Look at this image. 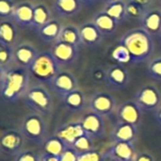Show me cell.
I'll return each mask as SVG.
<instances>
[{
    "label": "cell",
    "mask_w": 161,
    "mask_h": 161,
    "mask_svg": "<svg viewBox=\"0 0 161 161\" xmlns=\"http://www.w3.org/2000/svg\"><path fill=\"white\" fill-rule=\"evenodd\" d=\"M119 43L124 44L131 55V64H139L149 59L154 53L153 36L142 27L133 28L123 35Z\"/></svg>",
    "instance_id": "obj_1"
},
{
    "label": "cell",
    "mask_w": 161,
    "mask_h": 161,
    "mask_svg": "<svg viewBox=\"0 0 161 161\" xmlns=\"http://www.w3.org/2000/svg\"><path fill=\"white\" fill-rule=\"evenodd\" d=\"M29 72L25 67H16L5 72L0 83V93L4 100L15 102L24 97L28 89Z\"/></svg>",
    "instance_id": "obj_2"
},
{
    "label": "cell",
    "mask_w": 161,
    "mask_h": 161,
    "mask_svg": "<svg viewBox=\"0 0 161 161\" xmlns=\"http://www.w3.org/2000/svg\"><path fill=\"white\" fill-rule=\"evenodd\" d=\"M61 65L52 55L51 51L39 53L27 68L29 74L42 83L50 84L60 72Z\"/></svg>",
    "instance_id": "obj_3"
},
{
    "label": "cell",
    "mask_w": 161,
    "mask_h": 161,
    "mask_svg": "<svg viewBox=\"0 0 161 161\" xmlns=\"http://www.w3.org/2000/svg\"><path fill=\"white\" fill-rule=\"evenodd\" d=\"M25 105L35 113L46 116L51 113L53 108V99L43 86H33L27 89L24 95Z\"/></svg>",
    "instance_id": "obj_4"
},
{
    "label": "cell",
    "mask_w": 161,
    "mask_h": 161,
    "mask_svg": "<svg viewBox=\"0 0 161 161\" xmlns=\"http://www.w3.org/2000/svg\"><path fill=\"white\" fill-rule=\"evenodd\" d=\"M20 131L23 133L25 139L35 144L42 145L46 139L47 125L42 115L33 112L24 118Z\"/></svg>",
    "instance_id": "obj_5"
},
{
    "label": "cell",
    "mask_w": 161,
    "mask_h": 161,
    "mask_svg": "<svg viewBox=\"0 0 161 161\" xmlns=\"http://www.w3.org/2000/svg\"><path fill=\"white\" fill-rule=\"evenodd\" d=\"M134 100L143 112H156L160 108L161 92L156 86L146 85L136 93Z\"/></svg>",
    "instance_id": "obj_6"
},
{
    "label": "cell",
    "mask_w": 161,
    "mask_h": 161,
    "mask_svg": "<svg viewBox=\"0 0 161 161\" xmlns=\"http://www.w3.org/2000/svg\"><path fill=\"white\" fill-rule=\"evenodd\" d=\"M25 137L20 129H8L4 131L0 136V150L1 153L15 157L23 149Z\"/></svg>",
    "instance_id": "obj_7"
},
{
    "label": "cell",
    "mask_w": 161,
    "mask_h": 161,
    "mask_svg": "<svg viewBox=\"0 0 161 161\" xmlns=\"http://www.w3.org/2000/svg\"><path fill=\"white\" fill-rule=\"evenodd\" d=\"M89 107L92 111L106 117L113 113L116 108V100L108 92H96L91 97Z\"/></svg>",
    "instance_id": "obj_8"
},
{
    "label": "cell",
    "mask_w": 161,
    "mask_h": 161,
    "mask_svg": "<svg viewBox=\"0 0 161 161\" xmlns=\"http://www.w3.org/2000/svg\"><path fill=\"white\" fill-rule=\"evenodd\" d=\"M136 149L133 142H117L103 155V159L112 161H134Z\"/></svg>",
    "instance_id": "obj_9"
},
{
    "label": "cell",
    "mask_w": 161,
    "mask_h": 161,
    "mask_svg": "<svg viewBox=\"0 0 161 161\" xmlns=\"http://www.w3.org/2000/svg\"><path fill=\"white\" fill-rule=\"evenodd\" d=\"M51 53L61 65L74 63L78 58V46L68 42L57 41L51 49Z\"/></svg>",
    "instance_id": "obj_10"
},
{
    "label": "cell",
    "mask_w": 161,
    "mask_h": 161,
    "mask_svg": "<svg viewBox=\"0 0 161 161\" xmlns=\"http://www.w3.org/2000/svg\"><path fill=\"white\" fill-rule=\"evenodd\" d=\"M50 86L52 90L62 98L73 91L78 89L75 76L72 73L65 71H60L51 81Z\"/></svg>",
    "instance_id": "obj_11"
},
{
    "label": "cell",
    "mask_w": 161,
    "mask_h": 161,
    "mask_svg": "<svg viewBox=\"0 0 161 161\" xmlns=\"http://www.w3.org/2000/svg\"><path fill=\"white\" fill-rule=\"evenodd\" d=\"M84 132L87 136L93 139H100L105 134V122L101 115L91 111L84 115L81 121Z\"/></svg>",
    "instance_id": "obj_12"
},
{
    "label": "cell",
    "mask_w": 161,
    "mask_h": 161,
    "mask_svg": "<svg viewBox=\"0 0 161 161\" xmlns=\"http://www.w3.org/2000/svg\"><path fill=\"white\" fill-rule=\"evenodd\" d=\"M142 110L135 100H130L123 103L118 108V119L121 122L133 125L138 127L141 119Z\"/></svg>",
    "instance_id": "obj_13"
},
{
    "label": "cell",
    "mask_w": 161,
    "mask_h": 161,
    "mask_svg": "<svg viewBox=\"0 0 161 161\" xmlns=\"http://www.w3.org/2000/svg\"><path fill=\"white\" fill-rule=\"evenodd\" d=\"M138 134V127L124 123L121 121H118V123L115 125L111 134H110V140L114 142H134V141L137 138Z\"/></svg>",
    "instance_id": "obj_14"
},
{
    "label": "cell",
    "mask_w": 161,
    "mask_h": 161,
    "mask_svg": "<svg viewBox=\"0 0 161 161\" xmlns=\"http://www.w3.org/2000/svg\"><path fill=\"white\" fill-rule=\"evenodd\" d=\"M84 134L85 132L81 122L67 123L61 125L56 131V135L59 137L69 147H72L74 142Z\"/></svg>",
    "instance_id": "obj_15"
},
{
    "label": "cell",
    "mask_w": 161,
    "mask_h": 161,
    "mask_svg": "<svg viewBox=\"0 0 161 161\" xmlns=\"http://www.w3.org/2000/svg\"><path fill=\"white\" fill-rule=\"evenodd\" d=\"M106 81L108 84L117 90L126 88L129 83V74L123 65H116L110 67L106 74Z\"/></svg>",
    "instance_id": "obj_16"
},
{
    "label": "cell",
    "mask_w": 161,
    "mask_h": 161,
    "mask_svg": "<svg viewBox=\"0 0 161 161\" xmlns=\"http://www.w3.org/2000/svg\"><path fill=\"white\" fill-rule=\"evenodd\" d=\"M140 21L141 27L145 29L152 36H157L158 34L161 35V9H146Z\"/></svg>",
    "instance_id": "obj_17"
},
{
    "label": "cell",
    "mask_w": 161,
    "mask_h": 161,
    "mask_svg": "<svg viewBox=\"0 0 161 161\" xmlns=\"http://www.w3.org/2000/svg\"><path fill=\"white\" fill-rule=\"evenodd\" d=\"M81 42L87 47L93 48L98 46L102 42L103 35L96 27L93 22H88L79 27Z\"/></svg>",
    "instance_id": "obj_18"
},
{
    "label": "cell",
    "mask_w": 161,
    "mask_h": 161,
    "mask_svg": "<svg viewBox=\"0 0 161 161\" xmlns=\"http://www.w3.org/2000/svg\"><path fill=\"white\" fill-rule=\"evenodd\" d=\"M80 0H55L54 8L56 12L64 18L74 17L82 8Z\"/></svg>",
    "instance_id": "obj_19"
},
{
    "label": "cell",
    "mask_w": 161,
    "mask_h": 161,
    "mask_svg": "<svg viewBox=\"0 0 161 161\" xmlns=\"http://www.w3.org/2000/svg\"><path fill=\"white\" fill-rule=\"evenodd\" d=\"M92 22L103 36L112 35L116 31L118 26V23L105 11L97 13L94 16Z\"/></svg>",
    "instance_id": "obj_20"
},
{
    "label": "cell",
    "mask_w": 161,
    "mask_h": 161,
    "mask_svg": "<svg viewBox=\"0 0 161 161\" xmlns=\"http://www.w3.org/2000/svg\"><path fill=\"white\" fill-rule=\"evenodd\" d=\"M38 54L39 52L37 51L35 47H33L30 44L25 43V44L19 45L15 49L14 58L17 60V62L20 64V66L28 68Z\"/></svg>",
    "instance_id": "obj_21"
},
{
    "label": "cell",
    "mask_w": 161,
    "mask_h": 161,
    "mask_svg": "<svg viewBox=\"0 0 161 161\" xmlns=\"http://www.w3.org/2000/svg\"><path fill=\"white\" fill-rule=\"evenodd\" d=\"M62 27L63 26L58 20H50L48 23L38 29V34L40 38L44 42H57Z\"/></svg>",
    "instance_id": "obj_22"
},
{
    "label": "cell",
    "mask_w": 161,
    "mask_h": 161,
    "mask_svg": "<svg viewBox=\"0 0 161 161\" xmlns=\"http://www.w3.org/2000/svg\"><path fill=\"white\" fill-rule=\"evenodd\" d=\"M33 12H34V6L30 3H22L18 5L13 11V17L18 24L21 25L26 26L32 25L33 20Z\"/></svg>",
    "instance_id": "obj_23"
},
{
    "label": "cell",
    "mask_w": 161,
    "mask_h": 161,
    "mask_svg": "<svg viewBox=\"0 0 161 161\" xmlns=\"http://www.w3.org/2000/svg\"><path fill=\"white\" fill-rule=\"evenodd\" d=\"M42 150L44 154L59 157L69 146L56 134L46 138L43 142Z\"/></svg>",
    "instance_id": "obj_24"
},
{
    "label": "cell",
    "mask_w": 161,
    "mask_h": 161,
    "mask_svg": "<svg viewBox=\"0 0 161 161\" xmlns=\"http://www.w3.org/2000/svg\"><path fill=\"white\" fill-rule=\"evenodd\" d=\"M62 99L65 107L72 112H78L85 106V95L78 89L68 93Z\"/></svg>",
    "instance_id": "obj_25"
},
{
    "label": "cell",
    "mask_w": 161,
    "mask_h": 161,
    "mask_svg": "<svg viewBox=\"0 0 161 161\" xmlns=\"http://www.w3.org/2000/svg\"><path fill=\"white\" fill-rule=\"evenodd\" d=\"M103 11L112 17L118 24L124 22L127 18L125 10V2H124L123 0H116L113 2L107 3Z\"/></svg>",
    "instance_id": "obj_26"
},
{
    "label": "cell",
    "mask_w": 161,
    "mask_h": 161,
    "mask_svg": "<svg viewBox=\"0 0 161 161\" xmlns=\"http://www.w3.org/2000/svg\"><path fill=\"white\" fill-rule=\"evenodd\" d=\"M51 20V13L49 8L43 4H38L34 6V12H33V20H32V26L37 30L42 27L43 25L48 23Z\"/></svg>",
    "instance_id": "obj_27"
},
{
    "label": "cell",
    "mask_w": 161,
    "mask_h": 161,
    "mask_svg": "<svg viewBox=\"0 0 161 161\" xmlns=\"http://www.w3.org/2000/svg\"><path fill=\"white\" fill-rule=\"evenodd\" d=\"M58 41L68 42V43L79 46L80 44H82L79 28L73 25L63 26Z\"/></svg>",
    "instance_id": "obj_28"
},
{
    "label": "cell",
    "mask_w": 161,
    "mask_h": 161,
    "mask_svg": "<svg viewBox=\"0 0 161 161\" xmlns=\"http://www.w3.org/2000/svg\"><path fill=\"white\" fill-rule=\"evenodd\" d=\"M16 34V27L12 23L8 21L0 23V43L11 46L15 42Z\"/></svg>",
    "instance_id": "obj_29"
},
{
    "label": "cell",
    "mask_w": 161,
    "mask_h": 161,
    "mask_svg": "<svg viewBox=\"0 0 161 161\" xmlns=\"http://www.w3.org/2000/svg\"><path fill=\"white\" fill-rule=\"evenodd\" d=\"M111 58L120 65L131 63V55L128 49L122 43H119L111 52Z\"/></svg>",
    "instance_id": "obj_30"
},
{
    "label": "cell",
    "mask_w": 161,
    "mask_h": 161,
    "mask_svg": "<svg viewBox=\"0 0 161 161\" xmlns=\"http://www.w3.org/2000/svg\"><path fill=\"white\" fill-rule=\"evenodd\" d=\"M146 8L143 6L128 0L127 3H125V10H126V17L129 19H134V20H141L142 17L143 16L144 12L146 11Z\"/></svg>",
    "instance_id": "obj_31"
},
{
    "label": "cell",
    "mask_w": 161,
    "mask_h": 161,
    "mask_svg": "<svg viewBox=\"0 0 161 161\" xmlns=\"http://www.w3.org/2000/svg\"><path fill=\"white\" fill-rule=\"evenodd\" d=\"M148 75L158 81H161V57L155 58L150 60L147 67Z\"/></svg>",
    "instance_id": "obj_32"
},
{
    "label": "cell",
    "mask_w": 161,
    "mask_h": 161,
    "mask_svg": "<svg viewBox=\"0 0 161 161\" xmlns=\"http://www.w3.org/2000/svg\"><path fill=\"white\" fill-rule=\"evenodd\" d=\"M92 144V139L87 136L86 134L80 136L72 145V147L76 150L77 152H86L89 150L93 149Z\"/></svg>",
    "instance_id": "obj_33"
},
{
    "label": "cell",
    "mask_w": 161,
    "mask_h": 161,
    "mask_svg": "<svg viewBox=\"0 0 161 161\" xmlns=\"http://www.w3.org/2000/svg\"><path fill=\"white\" fill-rule=\"evenodd\" d=\"M77 161H104L103 155L98 151L92 149L86 152H78Z\"/></svg>",
    "instance_id": "obj_34"
},
{
    "label": "cell",
    "mask_w": 161,
    "mask_h": 161,
    "mask_svg": "<svg viewBox=\"0 0 161 161\" xmlns=\"http://www.w3.org/2000/svg\"><path fill=\"white\" fill-rule=\"evenodd\" d=\"M14 161H41V156L33 151L24 150L15 156Z\"/></svg>",
    "instance_id": "obj_35"
},
{
    "label": "cell",
    "mask_w": 161,
    "mask_h": 161,
    "mask_svg": "<svg viewBox=\"0 0 161 161\" xmlns=\"http://www.w3.org/2000/svg\"><path fill=\"white\" fill-rule=\"evenodd\" d=\"M12 58V53L10 46L0 43V64L2 66L7 65L10 62Z\"/></svg>",
    "instance_id": "obj_36"
},
{
    "label": "cell",
    "mask_w": 161,
    "mask_h": 161,
    "mask_svg": "<svg viewBox=\"0 0 161 161\" xmlns=\"http://www.w3.org/2000/svg\"><path fill=\"white\" fill-rule=\"evenodd\" d=\"M14 4L11 0H0V17H8L13 14Z\"/></svg>",
    "instance_id": "obj_37"
},
{
    "label": "cell",
    "mask_w": 161,
    "mask_h": 161,
    "mask_svg": "<svg viewBox=\"0 0 161 161\" xmlns=\"http://www.w3.org/2000/svg\"><path fill=\"white\" fill-rule=\"evenodd\" d=\"M78 152L75 150L73 147H68L66 150L59 156L60 161H77Z\"/></svg>",
    "instance_id": "obj_38"
},
{
    "label": "cell",
    "mask_w": 161,
    "mask_h": 161,
    "mask_svg": "<svg viewBox=\"0 0 161 161\" xmlns=\"http://www.w3.org/2000/svg\"><path fill=\"white\" fill-rule=\"evenodd\" d=\"M134 161H156L154 157L146 152H142L136 155Z\"/></svg>",
    "instance_id": "obj_39"
},
{
    "label": "cell",
    "mask_w": 161,
    "mask_h": 161,
    "mask_svg": "<svg viewBox=\"0 0 161 161\" xmlns=\"http://www.w3.org/2000/svg\"><path fill=\"white\" fill-rule=\"evenodd\" d=\"M41 161H60L59 157L53 156V155H48V154H42L41 156Z\"/></svg>",
    "instance_id": "obj_40"
},
{
    "label": "cell",
    "mask_w": 161,
    "mask_h": 161,
    "mask_svg": "<svg viewBox=\"0 0 161 161\" xmlns=\"http://www.w3.org/2000/svg\"><path fill=\"white\" fill-rule=\"evenodd\" d=\"M131 1H134V2H136V3H138V4H140V5H142V6H143L144 8H147V7L153 2V0H131Z\"/></svg>",
    "instance_id": "obj_41"
},
{
    "label": "cell",
    "mask_w": 161,
    "mask_h": 161,
    "mask_svg": "<svg viewBox=\"0 0 161 161\" xmlns=\"http://www.w3.org/2000/svg\"><path fill=\"white\" fill-rule=\"evenodd\" d=\"M98 1H99V0H80L82 6H86V7H88V6H92V5H94L95 3H97Z\"/></svg>",
    "instance_id": "obj_42"
},
{
    "label": "cell",
    "mask_w": 161,
    "mask_h": 161,
    "mask_svg": "<svg viewBox=\"0 0 161 161\" xmlns=\"http://www.w3.org/2000/svg\"><path fill=\"white\" fill-rule=\"evenodd\" d=\"M156 120H157L158 124L161 126V107L156 111Z\"/></svg>",
    "instance_id": "obj_43"
},
{
    "label": "cell",
    "mask_w": 161,
    "mask_h": 161,
    "mask_svg": "<svg viewBox=\"0 0 161 161\" xmlns=\"http://www.w3.org/2000/svg\"><path fill=\"white\" fill-rule=\"evenodd\" d=\"M4 75H5V71L3 69V66L0 64V83H1V81L3 79V77H4Z\"/></svg>",
    "instance_id": "obj_44"
},
{
    "label": "cell",
    "mask_w": 161,
    "mask_h": 161,
    "mask_svg": "<svg viewBox=\"0 0 161 161\" xmlns=\"http://www.w3.org/2000/svg\"><path fill=\"white\" fill-rule=\"evenodd\" d=\"M107 3H109V2H113V1H116V0H105Z\"/></svg>",
    "instance_id": "obj_45"
},
{
    "label": "cell",
    "mask_w": 161,
    "mask_h": 161,
    "mask_svg": "<svg viewBox=\"0 0 161 161\" xmlns=\"http://www.w3.org/2000/svg\"><path fill=\"white\" fill-rule=\"evenodd\" d=\"M0 153H1V150H0Z\"/></svg>",
    "instance_id": "obj_46"
}]
</instances>
